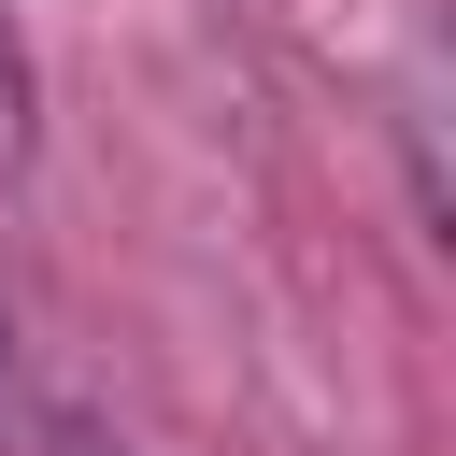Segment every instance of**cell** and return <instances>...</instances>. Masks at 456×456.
<instances>
[{
    "mask_svg": "<svg viewBox=\"0 0 456 456\" xmlns=\"http://www.w3.org/2000/svg\"><path fill=\"white\" fill-rule=\"evenodd\" d=\"M0 157H28V57H14V14H0Z\"/></svg>",
    "mask_w": 456,
    "mask_h": 456,
    "instance_id": "cell-1",
    "label": "cell"
}]
</instances>
